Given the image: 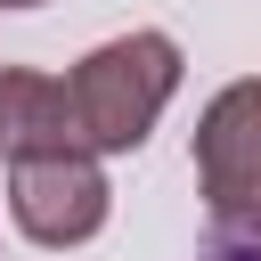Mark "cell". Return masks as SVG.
Returning a JSON list of instances; mask_svg holds the SVG:
<instances>
[{
    "label": "cell",
    "instance_id": "cell-1",
    "mask_svg": "<svg viewBox=\"0 0 261 261\" xmlns=\"http://www.w3.org/2000/svg\"><path fill=\"white\" fill-rule=\"evenodd\" d=\"M179 90V41L171 33H122V41H98L73 73H65V106H73V130L90 155H130L155 114L171 106Z\"/></svg>",
    "mask_w": 261,
    "mask_h": 261
},
{
    "label": "cell",
    "instance_id": "cell-2",
    "mask_svg": "<svg viewBox=\"0 0 261 261\" xmlns=\"http://www.w3.org/2000/svg\"><path fill=\"white\" fill-rule=\"evenodd\" d=\"M8 212L33 245L65 253V245H90L106 228L114 188H106L90 147H41V155H8Z\"/></svg>",
    "mask_w": 261,
    "mask_h": 261
},
{
    "label": "cell",
    "instance_id": "cell-3",
    "mask_svg": "<svg viewBox=\"0 0 261 261\" xmlns=\"http://www.w3.org/2000/svg\"><path fill=\"white\" fill-rule=\"evenodd\" d=\"M196 188L212 228H261V82H228L196 122Z\"/></svg>",
    "mask_w": 261,
    "mask_h": 261
},
{
    "label": "cell",
    "instance_id": "cell-4",
    "mask_svg": "<svg viewBox=\"0 0 261 261\" xmlns=\"http://www.w3.org/2000/svg\"><path fill=\"white\" fill-rule=\"evenodd\" d=\"M41 147H82L65 82L33 65H0V155H41Z\"/></svg>",
    "mask_w": 261,
    "mask_h": 261
},
{
    "label": "cell",
    "instance_id": "cell-5",
    "mask_svg": "<svg viewBox=\"0 0 261 261\" xmlns=\"http://www.w3.org/2000/svg\"><path fill=\"white\" fill-rule=\"evenodd\" d=\"M204 261H261V237L253 228H212V253Z\"/></svg>",
    "mask_w": 261,
    "mask_h": 261
},
{
    "label": "cell",
    "instance_id": "cell-6",
    "mask_svg": "<svg viewBox=\"0 0 261 261\" xmlns=\"http://www.w3.org/2000/svg\"><path fill=\"white\" fill-rule=\"evenodd\" d=\"M0 8H41V0H0Z\"/></svg>",
    "mask_w": 261,
    "mask_h": 261
}]
</instances>
